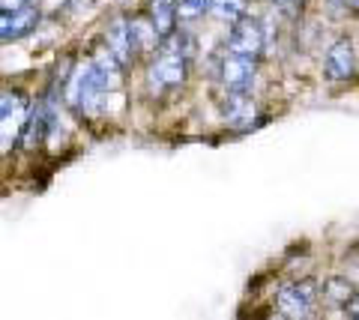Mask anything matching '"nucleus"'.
<instances>
[{"mask_svg": "<svg viewBox=\"0 0 359 320\" xmlns=\"http://www.w3.org/2000/svg\"><path fill=\"white\" fill-rule=\"evenodd\" d=\"M111 93H114V87H108V81L99 75L93 60L75 66L72 78L66 81V105L81 117H102Z\"/></svg>", "mask_w": 359, "mask_h": 320, "instance_id": "nucleus-1", "label": "nucleus"}, {"mask_svg": "<svg viewBox=\"0 0 359 320\" xmlns=\"http://www.w3.org/2000/svg\"><path fill=\"white\" fill-rule=\"evenodd\" d=\"M189 78V57L174 48H165L159 57H153L147 66V90L153 96H162L168 90L183 87Z\"/></svg>", "mask_w": 359, "mask_h": 320, "instance_id": "nucleus-2", "label": "nucleus"}, {"mask_svg": "<svg viewBox=\"0 0 359 320\" xmlns=\"http://www.w3.org/2000/svg\"><path fill=\"white\" fill-rule=\"evenodd\" d=\"M318 296H320V288L311 279L282 284V288L276 291V308H278V314H285V317H309L311 305L318 302Z\"/></svg>", "mask_w": 359, "mask_h": 320, "instance_id": "nucleus-3", "label": "nucleus"}, {"mask_svg": "<svg viewBox=\"0 0 359 320\" xmlns=\"http://www.w3.org/2000/svg\"><path fill=\"white\" fill-rule=\"evenodd\" d=\"M266 46V33L264 25L257 18L243 15L231 25L228 30V51L231 54H245V57H261Z\"/></svg>", "mask_w": 359, "mask_h": 320, "instance_id": "nucleus-4", "label": "nucleus"}, {"mask_svg": "<svg viewBox=\"0 0 359 320\" xmlns=\"http://www.w3.org/2000/svg\"><path fill=\"white\" fill-rule=\"evenodd\" d=\"M257 75V57H245V54H224L219 63V81L224 90L233 93H249Z\"/></svg>", "mask_w": 359, "mask_h": 320, "instance_id": "nucleus-5", "label": "nucleus"}, {"mask_svg": "<svg viewBox=\"0 0 359 320\" xmlns=\"http://www.w3.org/2000/svg\"><path fill=\"white\" fill-rule=\"evenodd\" d=\"M323 75H327V81H332V84L353 81V75H356V51H353V42L347 36L335 39L330 46L327 57H323Z\"/></svg>", "mask_w": 359, "mask_h": 320, "instance_id": "nucleus-6", "label": "nucleus"}, {"mask_svg": "<svg viewBox=\"0 0 359 320\" xmlns=\"http://www.w3.org/2000/svg\"><path fill=\"white\" fill-rule=\"evenodd\" d=\"M30 117V99L21 90H4L0 96V129H4V141L9 138V129L13 135L21 138V129H25Z\"/></svg>", "mask_w": 359, "mask_h": 320, "instance_id": "nucleus-7", "label": "nucleus"}, {"mask_svg": "<svg viewBox=\"0 0 359 320\" xmlns=\"http://www.w3.org/2000/svg\"><path fill=\"white\" fill-rule=\"evenodd\" d=\"M222 117L231 129L245 132V129H252L257 123V105L252 102L249 93L228 90V96H224V102H222Z\"/></svg>", "mask_w": 359, "mask_h": 320, "instance_id": "nucleus-8", "label": "nucleus"}, {"mask_svg": "<svg viewBox=\"0 0 359 320\" xmlns=\"http://www.w3.org/2000/svg\"><path fill=\"white\" fill-rule=\"evenodd\" d=\"M105 46L111 48V54L123 63L129 66L135 57H138V51H135V39H132V18H111V25L105 27Z\"/></svg>", "mask_w": 359, "mask_h": 320, "instance_id": "nucleus-9", "label": "nucleus"}, {"mask_svg": "<svg viewBox=\"0 0 359 320\" xmlns=\"http://www.w3.org/2000/svg\"><path fill=\"white\" fill-rule=\"evenodd\" d=\"M39 25V9L33 4H25L13 9V13H4L0 18V39L4 42H15V39H25L27 33H33Z\"/></svg>", "mask_w": 359, "mask_h": 320, "instance_id": "nucleus-10", "label": "nucleus"}, {"mask_svg": "<svg viewBox=\"0 0 359 320\" xmlns=\"http://www.w3.org/2000/svg\"><path fill=\"white\" fill-rule=\"evenodd\" d=\"M150 18L162 39H171L177 30V0H150Z\"/></svg>", "mask_w": 359, "mask_h": 320, "instance_id": "nucleus-11", "label": "nucleus"}, {"mask_svg": "<svg viewBox=\"0 0 359 320\" xmlns=\"http://www.w3.org/2000/svg\"><path fill=\"white\" fill-rule=\"evenodd\" d=\"M132 39H135V51H153L162 42L153 18H132Z\"/></svg>", "mask_w": 359, "mask_h": 320, "instance_id": "nucleus-12", "label": "nucleus"}, {"mask_svg": "<svg viewBox=\"0 0 359 320\" xmlns=\"http://www.w3.org/2000/svg\"><path fill=\"white\" fill-rule=\"evenodd\" d=\"M353 293H356V288L347 279H330V281L320 284V300L332 308H344Z\"/></svg>", "mask_w": 359, "mask_h": 320, "instance_id": "nucleus-13", "label": "nucleus"}, {"mask_svg": "<svg viewBox=\"0 0 359 320\" xmlns=\"http://www.w3.org/2000/svg\"><path fill=\"white\" fill-rule=\"evenodd\" d=\"M245 6H249V0H210V15L216 21H224V25H233L245 15Z\"/></svg>", "mask_w": 359, "mask_h": 320, "instance_id": "nucleus-14", "label": "nucleus"}, {"mask_svg": "<svg viewBox=\"0 0 359 320\" xmlns=\"http://www.w3.org/2000/svg\"><path fill=\"white\" fill-rule=\"evenodd\" d=\"M210 13V0H177V15L180 21H198L201 15Z\"/></svg>", "mask_w": 359, "mask_h": 320, "instance_id": "nucleus-15", "label": "nucleus"}, {"mask_svg": "<svg viewBox=\"0 0 359 320\" xmlns=\"http://www.w3.org/2000/svg\"><path fill=\"white\" fill-rule=\"evenodd\" d=\"M332 4H341L347 9H359V0H332Z\"/></svg>", "mask_w": 359, "mask_h": 320, "instance_id": "nucleus-16", "label": "nucleus"}, {"mask_svg": "<svg viewBox=\"0 0 359 320\" xmlns=\"http://www.w3.org/2000/svg\"><path fill=\"white\" fill-rule=\"evenodd\" d=\"M273 4H282V0H273Z\"/></svg>", "mask_w": 359, "mask_h": 320, "instance_id": "nucleus-17", "label": "nucleus"}]
</instances>
